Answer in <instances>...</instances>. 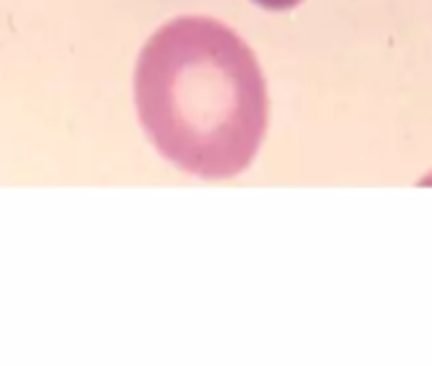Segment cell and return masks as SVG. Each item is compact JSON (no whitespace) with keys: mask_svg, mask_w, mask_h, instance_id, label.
Wrapping results in <instances>:
<instances>
[{"mask_svg":"<svg viewBox=\"0 0 432 366\" xmlns=\"http://www.w3.org/2000/svg\"><path fill=\"white\" fill-rule=\"evenodd\" d=\"M135 107L158 153L206 181L234 179L267 130V86L254 51L214 18H176L142 46Z\"/></svg>","mask_w":432,"mask_h":366,"instance_id":"obj_1","label":"cell"},{"mask_svg":"<svg viewBox=\"0 0 432 366\" xmlns=\"http://www.w3.org/2000/svg\"><path fill=\"white\" fill-rule=\"evenodd\" d=\"M254 3L267 10H290V8H295L298 3H303V0H254Z\"/></svg>","mask_w":432,"mask_h":366,"instance_id":"obj_2","label":"cell"}]
</instances>
